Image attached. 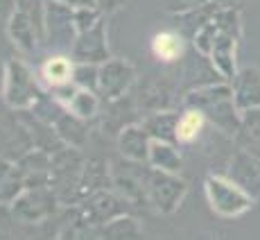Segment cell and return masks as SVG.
Listing matches in <instances>:
<instances>
[{"label": "cell", "mask_w": 260, "mask_h": 240, "mask_svg": "<svg viewBox=\"0 0 260 240\" xmlns=\"http://www.w3.org/2000/svg\"><path fill=\"white\" fill-rule=\"evenodd\" d=\"M242 37V21H240V9L236 7H219L215 16L194 34V48L204 52L217 68L226 82H231L238 73L236 52Z\"/></svg>", "instance_id": "cell-1"}, {"label": "cell", "mask_w": 260, "mask_h": 240, "mask_svg": "<svg viewBox=\"0 0 260 240\" xmlns=\"http://www.w3.org/2000/svg\"><path fill=\"white\" fill-rule=\"evenodd\" d=\"M186 107L199 109L208 118V123H213L222 134L231 138L238 136L240 125H242V113L233 100L231 82L222 79V82L192 88L186 96Z\"/></svg>", "instance_id": "cell-2"}, {"label": "cell", "mask_w": 260, "mask_h": 240, "mask_svg": "<svg viewBox=\"0 0 260 240\" xmlns=\"http://www.w3.org/2000/svg\"><path fill=\"white\" fill-rule=\"evenodd\" d=\"M204 195L211 211L224 220L242 218L256 204V199L229 174H208L204 182Z\"/></svg>", "instance_id": "cell-3"}, {"label": "cell", "mask_w": 260, "mask_h": 240, "mask_svg": "<svg viewBox=\"0 0 260 240\" xmlns=\"http://www.w3.org/2000/svg\"><path fill=\"white\" fill-rule=\"evenodd\" d=\"M3 96L5 102L14 109V111H25L29 109L37 98L41 96L37 79H34L32 71L18 59H9L7 68H5V82H3Z\"/></svg>", "instance_id": "cell-4"}, {"label": "cell", "mask_w": 260, "mask_h": 240, "mask_svg": "<svg viewBox=\"0 0 260 240\" xmlns=\"http://www.w3.org/2000/svg\"><path fill=\"white\" fill-rule=\"evenodd\" d=\"M186 193H188V184L179 174L156 170V168H154V172H149L147 199L158 213H166V216L174 213L181 206Z\"/></svg>", "instance_id": "cell-5"}, {"label": "cell", "mask_w": 260, "mask_h": 240, "mask_svg": "<svg viewBox=\"0 0 260 240\" xmlns=\"http://www.w3.org/2000/svg\"><path fill=\"white\" fill-rule=\"evenodd\" d=\"M57 193L48 186H34V188H25L12 202V213L14 218H21L25 222H37L54 213L57 206Z\"/></svg>", "instance_id": "cell-6"}, {"label": "cell", "mask_w": 260, "mask_h": 240, "mask_svg": "<svg viewBox=\"0 0 260 240\" xmlns=\"http://www.w3.org/2000/svg\"><path fill=\"white\" fill-rule=\"evenodd\" d=\"M226 174L233 182H238L258 202L260 199V161L251 152H247L244 147H238L233 152L231 161H229Z\"/></svg>", "instance_id": "cell-7"}, {"label": "cell", "mask_w": 260, "mask_h": 240, "mask_svg": "<svg viewBox=\"0 0 260 240\" xmlns=\"http://www.w3.org/2000/svg\"><path fill=\"white\" fill-rule=\"evenodd\" d=\"M233 100L240 113L260 109V68L258 66H244L233 75L231 79Z\"/></svg>", "instance_id": "cell-8"}, {"label": "cell", "mask_w": 260, "mask_h": 240, "mask_svg": "<svg viewBox=\"0 0 260 240\" xmlns=\"http://www.w3.org/2000/svg\"><path fill=\"white\" fill-rule=\"evenodd\" d=\"M134 77H136V73H134L132 64L120 62V59H111V62L107 59L104 66L100 68V86L98 88L102 91V96L107 100H118L132 86Z\"/></svg>", "instance_id": "cell-9"}, {"label": "cell", "mask_w": 260, "mask_h": 240, "mask_svg": "<svg viewBox=\"0 0 260 240\" xmlns=\"http://www.w3.org/2000/svg\"><path fill=\"white\" fill-rule=\"evenodd\" d=\"M32 134H29L27 125L16 123V118H5L0 123V157L5 159H16L23 157L32 149Z\"/></svg>", "instance_id": "cell-10"}, {"label": "cell", "mask_w": 260, "mask_h": 240, "mask_svg": "<svg viewBox=\"0 0 260 240\" xmlns=\"http://www.w3.org/2000/svg\"><path fill=\"white\" fill-rule=\"evenodd\" d=\"M18 168L23 172L25 188L48 186L50 177H52V159L43 149H29L27 154H23Z\"/></svg>", "instance_id": "cell-11"}, {"label": "cell", "mask_w": 260, "mask_h": 240, "mask_svg": "<svg viewBox=\"0 0 260 240\" xmlns=\"http://www.w3.org/2000/svg\"><path fill=\"white\" fill-rule=\"evenodd\" d=\"M149 145H152V136L143 125H129L120 132L118 136V149L127 161L143 163L149 159Z\"/></svg>", "instance_id": "cell-12"}, {"label": "cell", "mask_w": 260, "mask_h": 240, "mask_svg": "<svg viewBox=\"0 0 260 240\" xmlns=\"http://www.w3.org/2000/svg\"><path fill=\"white\" fill-rule=\"evenodd\" d=\"M75 57L84 64H95V62H100V59H109L102 21H98L93 27L79 32V39H77V43H75Z\"/></svg>", "instance_id": "cell-13"}, {"label": "cell", "mask_w": 260, "mask_h": 240, "mask_svg": "<svg viewBox=\"0 0 260 240\" xmlns=\"http://www.w3.org/2000/svg\"><path fill=\"white\" fill-rule=\"evenodd\" d=\"M147 161L152 163L156 170H166V172L179 174L183 170V157L177 149V143H172V141H158V138H152Z\"/></svg>", "instance_id": "cell-14"}, {"label": "cell", "mask_w": 260, "mask_h": 240, "mask_svg": "<svg viewBox=\"0 0 260 240\" xmlns=\"http://www.w3.org/2000/svg\"><path fill=\"white\" fill-rule=\"evenodd\" d=\"M9 34H12V41L21 50H25V52L34 50L37 39H41V29H37L34 18L27 12H23V9L14 12L12 23H9Z\"/></svg>", "instance_id": "cell-15"}, {"label": "cell", "mask_w": 260, "mask_h": 240, "mask_svg": "<svg viewBox=\"0 0 260 240\" xmlns=\"http://www.w3.org/2000/svg\"><path fill=\"white\" fill-rule=\"evenodd\" d=\"M25 191V179L18 166H14L12 159L0 157V204L14 202Z\"/></svg>", "instance_id": "cell-16"}, {"label": "cell", "mask_w": 260, "mask_h": 240, "mask_svg": "<svg viewBox=\"0 0 260 240\" xmlns=\"http://www.w3.org/2000/svg\"><path fill=\"white\" fill-rule=\"evenodd\" d=\"M177 123H179V113L177 111L158 109V111H154L152 116L145 118L143 127L147 129V134L152 138L177 143Z\"/></svg>", "instance_id": "cell-17"}, {"label": "cell", "mask_w": 260, "mask_h": 240, "mask_svg": "<svg viewBox=\"0 0 260 240\" xmlns=\"http://www.w3.org/2000/svg\"><path fill=\"white\" fill-rule=\"evenodd\" d=\"M208 125V118L204 116L199 109L188 107L186 111L179 113V123H177V143L181 145H190L194 143L199 136L204 134Z\"/></svg>", "instance_id": "cell-18"}, {"label": "cell", "mask_w": 260, "mask_h": 240, "mask_svg": "<svg viewBox=\"0 0 260 240\" xmlns=\"http://www.w3.org/2000/svg\"><path fill=\"white\" fill-rule=\"evenodd\" d=\"M152 52L161 62H177L186 54V41H183L181 32H158L152 39Z\"/></svg>", "instance_id": "cell-19"}, {"label": "cell", "mask_w": 260, "mask_h": 240, "mask_svg": "<svg viewBox=\"0 0 260 240\" xmlns=\"http://www.w3.org/2000/svg\"><path fill=\"white\" fill-rule=\"evenodd\" d=\"M54 129H57V134L61 136V141L66 145H73V147H82L88 136L86 127H84V118L75 116L71 111L59 116V120L54 123Z\"/></svg>", "instance_id": "cell-20"}, {"label": "cell", "mask_w": 260, "mask_h": 240, "mask_svg": "<svg viewBox=\"0 0 260 240\" xmlns=\"http://www.w3.org/2000/svg\"><path fill=\"white\" fill-rule=\"evenodd\" d=\"M73 73H75L73 62L68 57H61V54L50 57L48 62L41 66V77H43V82H46L50 88L61 86V84H68L73 79Z\"/></svg>", "instance_id": "cell-21"}, {"label": "cell", "mask_w": 260, "mask_h": 240, "mask_svg": "<svg viewBox=\"0 0 260 240\" xmlns=\"http://www.w3.org/2000/svg\"><path fill=\"white\" fill-rule=\"evenodd\" d=\"M100 233H102L104 238H138L141 236V224L134 218L120 213V216L111 218L109 222H104Z\"/></svg>", "instance_id": "cell-22"}, {"label": "cell", "mask_w": 260, "mask_h": 240, "mask_svg": "<svg viewBox=\"0 0 260 240\" xmlns=\"http://www.w3.org/2000/svg\"><path fill=\"white\" fill-rule=\"evenodd\" d=\"M66 109L71 113H75V116L88 120L98 113V98H95V93L88 91V88H77L75 96L71 98V102L66 104Z\"/></svg>", "instance_id": "cell-23"}, {"label": "cell", "mask_w": 260, "mask_h": 240, "mask_svg": "<svg viewBox=\"0 0 260 240\" xmlns=\"http://www.w3.org/2000/svg\"><path fill=\"white\" fill-rule=\"evenodd\" d=\"M73 82L77 84L79 88L98 91V86H100V68H95L93 64H84V62H82L79 66H75Z\"/></svg>", "instance_id": "cell-24"}, {"label": "cell", "mask_w": 260, "mask_h": 240, "mask_svg": "<svg viewBox=\"0 0 260 240\" xmlns=\"http://www.w3.org/2000/svg\"><path fill=\"white\" fill-rule=\"evenodd\" d=\"M204 3H208V0H168V5H170V9L172 12H188V9H194V7H199V5H204Z\"/></svg>", "instance_id": "cell-25"}, {"label": "cell", "mask_w": 260, "mask_h": 240, "mask_svg": "<svg viewBox=\"0 0 260 240\" xmlns=\"http://www.w3.org/2000/svg\"><path fill=\"white\" fill-rule=\"evenodd\" d=\"M240 147H244V149H247V152H251L253 157H256L258 161H260V138H258V141H251V143H244V145H240Z\"/></svg>", "instance_id": "cell-26"}, {"label": "cell", "mask_w": 260, "mask_h": 240, "mask_svg": "<svg viewBox=\"0 0 260 240\" xmlns=\"http://www.w3.org/2000/svg\"><path fill=\"white\" fill-rule=\"evenodd\" d=\"M215 3H217L219 5V7H240V5H242L244 3V0H215Z\"/></svg>", "instance_id": "cell-27"}, {"label": "cell", "mask_w": 260, "mask_h": 240, "mask_svg": "<svg viewBox=\"0 0 260 240\" xmlns=\"http://www.w3.org/2000/svg\"><path fill=\"white\" fill-rule=\"evenodd\" d=\"M61 3H68V5H77V7H93V0H61Z\"/></svg>", "instance_id": "cell-28"}]
</instances>
